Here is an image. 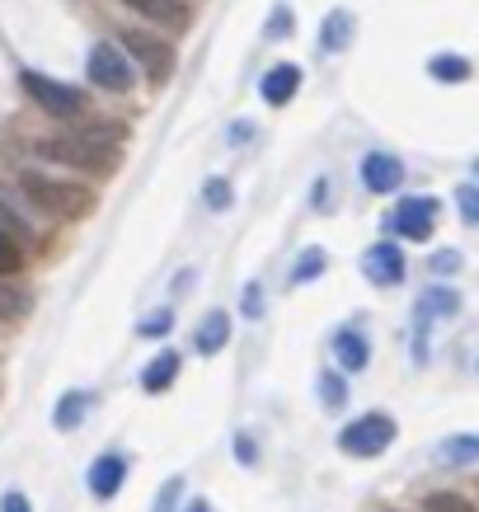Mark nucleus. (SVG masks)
Instances as JSON below:
<instances>
[{
    "label": "nucleus",
    "instance_id": "1",
    "mask_svg": "<svg viewBox=\"0 0 479 512\" xmlns=\"http://www.w3.org/2000/svg\"><path fill=\"white\" fill-rule=\"evenodd\" d=\"M118 137H123V127H113V132L109 127H76L66 137L38 141V156L85 174H113L118 170Z\"/></svg>",
    "mask_w": 479,
    "mask_h": 512
},
{
    "label": "nucleus",
    "instance_id": "2",
    "mask_svg": "<svg viewBox=\"0 0 479 512\" xmlns=\"http://www.w3.org/2000/svg\"><path fill=\"white\" fill-rule=\"evenodd\" d=\"M19 188H24V198L38 212H47V217H57V221L85 217L94 207V193L85 184H71V179H57V174H43V170H24L19 174Z\"/></svg>",
    "mask_w": 479,
    "mask_h": 512
},
{
    "label": "nucleus",
    "instance_id": "3",
    "mask_svg": "<svg viewBox=\"0 0 479 512\" xmlns=\"http://www.w3.org/2000/svg\"><path fill=\"white\" fill-rule=\"evenodd\" d=\"M19 85H24V94H29L33 104H43L52 118H76V113H85V94H80L76 85H62V80L43 76V71H24Z\"/></svg>",
    "mask_w": 479,
    "mask_h": 512
},
{
    "label": "nucleus",
    "instance_id": "4",
    "mask_svg": "<svg viewBox=\"0 0 479 512\" xmlns=\"http://www.w3.org/2000/svg\"><path fill=\"white\" fill-rule=\"evenodd\" d=\"M395 442V419L390 414H362L339 433V447L348 456H381Z\"/></svg>",
    "mask_w": 479,
    "mask_h": 512
},
{
    "label": "nucleus",
    "instance_id": "5",
    "mask_svg": "<svg viewBox=\"0 0 479 512\" xmlns=\"http://www.w3.org/2000/svg\"><path fill=\"white\" fill-rule=\"evenodd\" d=\"M123 52L127 62H137L141 71H146V80H170L174 71V47L165 43V38H155V33H141V29H127L123 33Z\"/></svg>",
    "mask_w": 479,
    "mask_h": 512
},
{
    "label": "nucleus",
    "instance_id": "6",
    "mask_svg": "<svg viewBox=\"0 0 479 512\" xmlns=\"http://www.w3.org/2000/svg\"><path fill=\"white\" fill-rule=\"evenodd\" d=\"M132 62H127L123 47L113 43H99L90 52V85H99V90H113V94H127L132 90Z\"/></svg>",
    "mask_w": 479,
    "mask_h": 512
},
{
    "label": "nucleus",
    "instance_id": "7",
    "mask_svg": "<svg viewBox=\"0 0 479 512\" xmlns=\"http://www.w3.org/2000/svg\"><path fill=\"white\" fill-rule=\"evenodd\" d=\"M437 221V198H404L390 217V231L404 235V240H428Z\"/></svg>",
    "mask_w": 479,
    "mask_h": 512
},
{
    "label": "nucleus",
    "instance_id": "8",
    "mask_svg": "<svg viewBox=\"0 0 479 512\" xmlns=\"http://www.w3.org/2000/svg\"><path fill=\"white\" fill-rule=\"evenodd\" d=\"M362 273H367L376 287H395V282L404 278V254L395 245H371L367 254H362Z\"/></svg>",
    "mask_w": 479,
    "mask_h": 512
},
{
    "label": "nucleus",
    "instance_id": "9",
    "mask_svg": "<svg viewBox=\"0 0 479 512\" xmlns=\"http://www.w3.org/2000/svg\"><path fill=\"white\" fill-rule=\"evenodd\" d=\"M296 90H301V66L292 62H278V66H268L259 80V94L273 104V109H282V104H292Z\"/></svg>",
    "mask_w": 479,
    "mask_h": 512
},
{
    "label": "nucleus",
    "instance_id": "10",
    "mask_svg": "<svg viewBox=\"0 0 479 512\" xmlns=\"http://www.w3.org/2000/svg\"><path fill=\"white\" fill-rule=\"evenodd\" d=\"M362 184H367L371 193H395V188L404 184V165L395 156H386V151H371V156L362 160Z\"/></svg>",
    "mask_w": 479,
    "mask_h": 512
},
{
    "label": "nucleus",
    "instance_id": "11",
    "mask_svg": "<svg viewBox=\"0 0 479 512\" xmlns=\"http://www.w3.org/2000/svg\"><path fill=\"white\" fill-rule=\"evenodd\" d=\"M123 480H127V456H118V451H104V456L90 466V494L94 498H113L123 489Z\"/></svg>",
    "mask_w": 479,
    "mask_h": 512
},
{
    "label": "nucleus",
    "instance_id": "12",
    "mask_svg": "<svg viewBox=\"0 0 479 512\" xmlns=\"http://www.w3.org/2000/svg\"><path fill=\"white\" fill-rule=\"evenodd\" d=\"M123 5L137 10V15H146L151 24H165V29H184L188 24L184 0H123Z\"/></svg>",
    "mask_w": 479,
    "mask_h": 512
},
{
    "label": "nucleus",
    "instance_id": "13",
    "mask_svg": "<svg viewBox=\"0 0 479 512\" xmlns=\"http://www.w3.org/2000/svg\"><path fill=\"white\" fill-rule=\"evenodd\" d=\"M456 311H461V296L451 292V287H428V292L418 296V329L428 325V320H451Z\"/></svg>",
    "mask_w": 479,
    "mask_h": 512
},
{
    "label": "nucleus",
    "instance_id": "14",
    "mask_svg": "<svg viewBox=\"0 0 479 512\" xmlns=\"http://www.w3.org/2000/svg\"><path fill=\"white\" fill-rule=\"evenodd\" d=\"M226 339H231V315L226 311H207V320L198 325V353L202 357H217L221 348H226Z\"/></svg>",
    "mask_w": 479,
    "mask_h": 512
},
{
    "label": "nucleus",
    "instance_id": "15",
    "mask_svg": "<svg viewBox=\"0 0 479 512\" xmlns=\"http://www.w3.org/2000/svg\"><path fill=\"white\" fill-rule=\"evenodd\" d=\"M334 357H339L348 372H362V367L371 362V348L357 329H339V334H334Z\"/></svg>",
    "mask_w": 479,
    "mask_h": 512
},
{
    "label": "nucleus",
    "instance_id": "16",
    "mask_svg": "<svg viewBox=\"0 0 479 512\" xmlns=\"http://www.w3.org/2000/svg\"><path fill=\"white\" fill-rule=\"evenodd\" d=\"M348 43H353V15H348V10H334V15L325 19V29H320V47H325V52H343Z\"/></svg>",
    "mask_w": 479,
    "mask_h": 512
},
{
    "label": "nucleus",
    "instance_id": "17",
    "mask_svg": "<svg viewBox=\"0 0 479 512\" xmlns=\"http://www.w3.org/2000/svg\"><path fill=\"white\" fill-rule=\"evenodd\" d=\"M174 376H179V353H160L151 367L141 372V386L151 390V395H160V390H170Z\"/></svg>",
    "mask_w": 479,
    "mask_h": 512
},
{
    "label": "nucleus",
    "instance_id": "18",
    "mask_svg": "<svg viewBox=\"0 0 479 512\" xmlns=\"http://www.w3.org/2000/svg\"><path fill=\"white\" fill-rule=\"evenodd\" d=\"M437 461L442 466H470V461H479V437H447L437 447Z\"/></svg>",
    "mask_w": 479,
    "mask_h": 512
},
{
    "label": "nucleus",
    "instance_id": "19",
    "mask_svg": "<svg viewBox=\"0 0 479 512\" xmlns=\"http://www.w3.org/2000/svg\"><path fill=\"white\" fill-rule=\"evenodd\" d=\"M33 311V296L15 282H0V320H19V315Z\"/></svg>",
    "mask_w": 479,
    "mask_h": 512
},
{
    "label": "nucleus",
    "instance_id": "20",
    "mask_svg": "<svg viewBox=\"0 0 479 512\" xmlns=\"http://www.w3.org/2000/svg\"><path fill=\"white\" fill-rule=\"evenodd\" d=\"M85 409H90V395H62V404H57V428L62 433H71V428H80V419H85Z\"/></svg>",
    "mask_w": 479,
    "mask_h": 512
},
{
    "label": "nucleus",
    "instance_id": "21",
    "mask_svg": "<svg viewBox=\"0 0 479 512\" xmlns=\"http://www.w3.org/2000/svg\"><path fill=\"white\" fill-rule=\"evenodd\" d=\"M19 268H24V249L15 235L0 231V282H10V273H19Z\"/></svg>",
    "mask_w": 479,
    "mask_h": 512
},
{
    "label": "nucleus",
    "instance_id": "22",
    "mask_svg": "<svg viewBox=\"0 0 479 512\" xmlns=\"http://www.w3.org/2000/svg\"><path fill=\"white\" fill-rule=\"evenodd\" d=\"M320 273H325V249H306L292 264V282H315Z\"/></svg>",
    "mask_w": 479,
    "mask_h": 512
},
{
    "label": "nucleus",
    "instance_id": "23",
    "mask_svg": "<svg viewBox=\"0 0 479 512\" xmlns=\"http://www.w3.org/2000/svg\"><path fill=\"white\" fill-rule=\"evenodd\" d=\"M428 71H433L437 80H470V62H465V57H433Z\"/></svg>",
    "mask_w": 479,
    "mask_h": 512
},
{
    "label": "nucleus",
    "instance_id": "24",
    "mask_svg": "<svg viewBox=\"0 0 479 512\" xmlns=\"http://www.w3.org/2000/svg\"><path fill=\"white\" fill-rule=\"evenodd\" d=\"M320 400H325L329 409H343V400H348V386H343V376H334V372L320 376Z\"/></svg>",
    "mask_w": 479,
    "mask_h": 512
},
{
    "label": "nucleus",
    "instance_id": "25",
    "mask_svg": "<svg viewBox=\"0 0 479 512\" xmlns=\"http://www.w3.org/2000/svg\"><path fill=\"white\" fill-rule=\"evenodd\" d=\"M456 207H461V221L479 226V188L475 184H461V188H456Z\"/></svg>",
    "mask_w": 479,
    "mask_h": 512
},
{
    "label": "nucleus",
    "instance_id": "26",
    "mask_svg": "<svg viewBox=\"0 0 479 512\" xmlns=\"http://www.w3.org/2000/svg\"><path fill=\"white\" fill-rule=\"evenodd\" d=\"M202 193H207V207H212V212H226V207L235 202L226 179H207V188H202Z\"/></svg>",
    "mask_w": 479,
    "mask_h": 512
},
{
    "label": "nucleus",
    "instance_id": "27",
    "mask_svg": "<svg viewBox=\"0 0 479 512\" xmlns=\"http://www.w3.org/2000/svg\"><path fill=\"white\" fill-rule=\"evenodd\" d=\"M428 512H470V503L456 494H433L428 498Z\"/></svg>",
    "mask_w": 479,
    "mask_h": 512
},
{
    "label": "nucleus",
    "instance_id": "28",
    "mask_svg": "<svg viewBox=\"0 0 479 512\" xmlns=\"http://www.w3.org/2000/svg\"><path fill=\"white\" fill-rule=\"evenodd\" d=\"M245 315H249V320H259V315H263V287H259V282H249V287H245Z\"/></svg>",
    "mask_w": 479,
    "mask_h": 512
},
{
    "label": "nucleus",
    "instance_id": "29",
    "mask_svg": "<svg viewBox=\"0 0 479 512\" xmlns=\"http://www.w3.org/2000/svg\"><path fill=\"white\" fill-rule=\"evenodd\" d=\"M461 268V254L456 249H442V254H433V273H456Z\"/></svg>",
    "mask_w": 479,
    "mask_h": 512
},
{
    "label": "nucleus",
    "instance_id": "30",
    "mask_svg": "<svg viewBox=\"0 0 479 512\" xmlns=\"http://www.w3.org/2000/svg\"><path fill=\"white\" fill-rule=\"evenodd\" d=\"M170 320H174L170 311H155L151 320H141V334H165V329H170Z\"/></svg>",
    "mask_w": 479,
    "mask_h": 512
},
{
    "label": "nucleus",
    "instance_id": "31",
    "mask_svg": "<svg viewBox=\"0 0 479 512\" xmlns=\"http://www.w3.org/2000/svg\"><path fill=\"white\" fill-rule=\"evenodd\" d=\"M0 512H33V508H29V498H24V494H15V489H10V494L0 498Z\"/></svg>",
    "mask_w": 479,
    "mask_h": 512
},
{
    "label": "nucleus",
    "instance_id": "32",
    "mask_svg": "<svg viewBox=\"0 0 479 512\" xmlns=\"http://www.w3.org/2000/svg\"><path fill=\"white\" fill-rule=\"evenodd\" d=\"M235 456H240L245 466H254V442H249V437H235Z\"/></svg>",
    "mask_w": 479,
    "mask_h": 512
},
{
    "label": "nucleus",
    "instance_id": "33",
    "mask_svg": "<svg viewBox=\"0 0 479 512\" xmlns=\"http://www.w3.org/2000/svg\"><path fill=\"white\" fill-rule=\"evenodd\" d=\"M292 29V15H287V10H278V15H273V24H268V33H287Z\"/></svg>",
    "mask_w": 479,
    "mask_h": 512
},
{
    "label": "nucleus",
    "instance_id": "34",
    "mask_svg": "<svg viewBox=\"0 0 479 512\" xmlns=\"http://www.w3.org/2000/svg\"><path fill=\"white\" fill-rule=\"evenodd\" d=\"M475 174H479V160H475Z\"/></svg>",
    "mask_w": 479,
    "mask_h": 512
}]
</instances>
